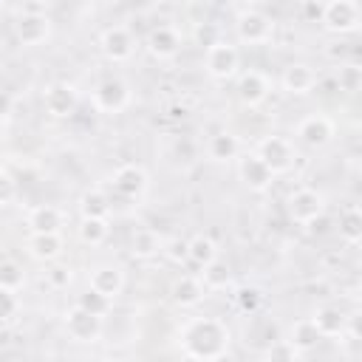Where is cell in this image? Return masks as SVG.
Returning <instances> with one entry per match:
<instances>
[{
	"label": "cell",
	"mask_w": 362,
	"mask_h": 362,
	"mask_svg": "<svg viewBox=\"0 0 362 362\" xmlns=\"http://www.w3.org/2000/svg\"><path fill=\"white\" fill-rule=\"evenodd\" d=\"M178 345L189 359L209 362L229 348V328L218 317H192L181 325Z\"/></svg>",
	"instance_id": "6da1fadb"
},
{
	"label": "cell",
	"mask_w": 362,
	"mask_h": 362,
	"mask_svg": "<svg viewBox=\"0 0 362 362\" xmlns=\"http://www.w3.org/2000/svg\"><path fill=\"white\" fill-rule=\"evenodd\" d=\"M235 34L246 45H266L274 37V20L260 8H243L235 20Z\"/></svg>",
	"instance_id": "7a4b0ae2"
},
{
	"label": "cell",
	"mask_w": 362,
	"mask_h": 362,
	"mask_svg": "<svg viewBox=\"0 0 362 362\" xmlns=\"http://www.w3.org/2000/svg\"><path fill=\"white\" fill-rule=\"evenodd\" d=\"M286 209H288V218L294 223L308 226L325 215V195L317 192L314 187H300L286 198Z\"/></svg>",
	"instance_id": "3957f363"
},
{
	"label": "cell",
	"mask_w": 362,
	"mask_h": 362,
	"mask_svg": "<svg viewBox=\"0 0 362 362\" xmlns=\"http://www.w3.org/2000/svg\"><path fill=\"white\" fill-rule=\"evenodd\" d=\"M331 34H354L362 25V8L354 0H331L322 6V20H320Z\"/></svg>",
	"instance_id": "277c9868"
},
{
	"label": "cell",
	"mask_w": 362,
	"mask_h": 362,
	"mask_svg": "<svg viewBox=\"0 0 362 362\" xmlns=\"http://www.w3.org/2000/svg\"><path fill=\"white\" fill-rule=\"evenodd\" d=\"M93 107L99 110V113H122L127 105H130V99H133V90H130V85L124 82V79H119V76H110V79H102L96 88H93Z\"/></svg>",
	"instance_id": "5b68a950"
},
{
	"label": "cell",
	"mask_w": 362,
	"mask_h": 362,
	"mask_svg": "<svg viewBox=\"0 0 362 362\" xmlns=\"http://www.w3.org/2000/svg\"><path fill=\"white\" fill-rule=\"evenodd\" d=\"M255 156L272 170V175L288 173L291 164H294V147H291V141L286 136H263L257 141Z\"/></svg>",
	"instance_id": "8992f818"
},
{
	"label": "cell",
	"mask_w": 362,
	"mask_h": 362,
	"mask_svg": "<svg viewBox=\"0 0 362 362\" xmlns=\"http://www.w3.org/2000/svg\"><path fill=\"white\" fill-rule=\"evenodd\" d=\"M238 65H240V51H238V45H232L226 40L215 42L204 54V68L212 79H232L238 74Z\"/></svg>",
	"instance_id": "52a82bcc"
},
{
	"label": "cell",
	"mask_w": 362,
	"mask_h": 362,
	"mask_svg": "<svg viewBox=\"0 0 362 362\" xmlns=\"http://www.w3.org/2000/svg\"><path fill=\"white\" fill-rule=\"evenodd\" d=\"M42 105L45 110L54 116V119H68L76 113V105H79V93L71 82H51L45 90H42Z\"/></svg>",
	"instance_id": "ba28073f"
},
{
	"label": "cell",
	"mask_w": 362,
	"mask_h": 362,
	"mask_svg": "<svg viewBox=\"0 0 362 362\" xmlns=\"http://www.w3.org/2000/svg\"><path fill=\"white\" fill-rule=\"evenodd\" d=\"M65 331L74 342H96L102 334V317H93L88 311H82L79 305H71L65 311Z\"/></svg>",
	"instance_id": "9c48e42d"
},
{
	"label": "cell",
	"mask_w": 362,
	"mask_h": 362,
	"mask_svg": "<svg viewBox=\"0 0 362 362\" xmlns=\"http://www.w3.org/2000/svg\"><path fill=\"white\" fill-rule=\"evenodd\" d=\"M99 45H102V54H105L107 59L124 62V59H130L133 51H136V37H133V31H130L127 25H110V28L102 31Z\"/></svg>",
	"instance_id": "30bf717a"
},
{
	"label": "cell",
	"mask_w": 362,
	"mask_h": 362,
	"mask_svg": "<svg viewBox=\"0 0 362 362\" xmlns=\"http://www.w3.org/2000/svg\"><path fill=\"white\" fill-rule=\"evenodd\" d=\"M110 181H113V189L119 195H124V198H141L147 192V187H150L147 170L141 164H122V167H116Z\"/></svg>",
	"instance_id": "8fae6325"
},
{
	"label": "cell",
	"mask_w": 362,
	"mask_h": 362,
	"mask_svg": "<svg viewBox=\"0 0 362 362\" xmlns=\"http://www.w3.org/2000/svg\"><path fill=\"white\" fill-rule=\"evenodd\" d=\"M337 133V124L325 113H311L297 124V139L308 147H325Z\"/></svg>",
	"instance_id": "7c38bea8"
},
{
	"label": "cell",
	"mask_w": 362,
	"mask_h": 362,
	"mask_svg": "<svg viewBox=\"0 0 362 362\" xmlns=\"http://www.w3.org/2000/svg\"><path fill=\"white\" fill-rule=\"evenodd\" d=\"M88 288H93L96 294L113 300L122 294L124 288V272L113 263H102V266H93L90 274H88Z\"/></svg>",
	"instance_id": "4fadbf2b"
},
{
	"label": "cell",
	"mask_w": 362,
	"mask_h": 362,
	"mask_svg": "<svg viewBox=\"0 0 362 362\" xmlns=\"http://www.w3.org/2000/svg\"><path fill=\"white\" fill-rule=\"evenodd\" d=\"M14 34L23 45H42L51 37V17L48 14H20L14 23Z\"/></svg>",
	"instance_id": "5bb4252c"
},
{
	"label": "cell",
	"mask_w": 362,
	"mask_h": 362,
	"mask_svg": "<svg viewBox=\"0 0 362 362\" xmlns=\"http://www.w3.org/2000/svg\"><path fill=\"white\" fill-rule=\"evenodd\" d=\"M147 51L156 59H173L181 51V34L175 25H156L147 34Z\"/></svg>",
	"instance_id": "9a60e30c"
},
{
	"label": "cell",
	"mask_w": 362,
	"mask_h": 362,
	"mask_svg": "<svg viewBox=\"0 0 362 362\" xmlns=\"http://www.w3.org/2000/svg\"><path fill=\"white\" fill-rule=\"evenodd\" d=\"M235 93L243 107H257L269 96V79L260 71H246V74H240Z\"/></svg>",
	"instance_id": "2e32d148"
},
{
	"label": "cell",
	"mask_w": 362,
	"mask_h": 362,
	"mask_svg": "<svg viewBox=\"0 0 362 362\" xmlns=\"http://www.w3.org/2000/svg\"><path fill=\"white\" fill-rule=\"evenodd\" d=\"M238 175H240V181H243L252 192H263V189H269L272 181H274L272 170H269L255 153L246 156V158H240V164H238Z\"/></svg>",
	"instance_id": "e0dca14e"
},
{
	"label": "cell",
	"mask_w": 362,
	"mask_h": 362,
	"mask_svg": "<svg viewBox=\"0 0 362 362\" xmlns=\"http://www.w3.org/2000/svg\"><path fill=\"white\" fill-rule=\"evenodd\" d=\"M280 85H283L286 93L303 96V93H308V90L317 85V74H314V68L305 65V62H291V65H286V71H283V76H280Z\"/></svg>",
	"instance_id": "ac0fdd59"
},
{
	"label": "cell",
	"mask_w": 362,
	"mask_h": 362,
	"mask_svg": "<svg viewBox=\"0 0 362 362\" xmlns=\"http://www.w3.org/2000/svg\"><path fill=\"white\" fill-rule=\"evenodd\" d=\"M25 249H28V255H31L34 260H40V263H54V260L62 255L65 243H62V235H59V232H54V235H37V232H31L28 240H25Z\"/></svg>",
	"instance_id": "d6986e66"
},
{
	"label": "cell",
	"mask_w": 362,
	"mask_h": 362,
	"mask_svg": "<svg viewBox=\"0 0 362 362\" xmlns=\"http://www.w3.org/2000/svg\"><path fill=\"white\" fill-rule=\"evenodd\" d=\"M204 283L198 280V277H192V274H181L173 286H170V297H173V303L175 305H181V308H195V305H201L204 303Z\"/></svg>",
	"instance_id": "ffe728a7"
},
{
	"label": "cell",
	"mask_w": 362,
	"mask_h": 362,
	"mask_svg": "<svg viewBox=\"0 0 362 362\" xmlns=\"http://www.w3.org/2000/svg\"><path fill=\"white\" fill-rule=\"evenodd\" d=\"M25 223H28V229L37 232V235H54V232L62 229V209L54 206V204H40V206H34V209L28 212Z\"/></svg>",
	"instance_id": "44dd1931"
},
{
	"label": "cell",
	"mask_w": 362,
	"mask_h": 362,
	"mask_svg": "<svg viewBox=\"0 0 362 362\" xmlns=\"http://www.w3.org/2000/svg\"><path fill=\"white\" fill-rule=\"evenodd\" d=\"M311 322L317 325L320 337H339L345 334V325H348V317L337 308V305H320L311 317Z\"/></svg>",
	"instance_id": "7402d4cb"
},
{
	"label": "cell",
	"mask_w": 362,
	"mask_h": 362,
	"mask_svg": "<svg viewBox=\"0 0 362 362\" xmlns=\"http://www.w3.org/2000/svg\"><path fill=\"white\" fill-rule=\"evenodd\" d=\"M161 246H164V240H161L158 232L150 229V226L136 229L133 238H130V255L139 257V260H150V257H156V255L161 252Z\"/></svg>",
	"instance_id": "603a6c76"
},
{
	"label": "cell",
	"mask_w": 362,
	"mask_h": 362,
	"mask_svg": "<svg viewBox=\"0 0 362 362\" xmlns=\"http://www.w3.org/2000/svg\"><path fill=\"white\" fill-rule=\"evenodd\" d=\"M206 156L212 158V161H232V158H238L240 156V139L235 136V133H215L209 141H206Z\"/></svg>",
	"instance_id": "cb8c5ba5"
},
{
	"label": "cell",
	"mask_w": 362,
	"mask_h": 362,
	"mask_svg": "<svg viewBox=\"0 0 362 362\" xmlns=\"http://www.w3.org/2000/svg\"><path fill=\"white\" fill-rule=\"evenodd\" d=\"M187 260L204 269L206 263L218 260V243H215L209 235H192V238L187 240Z\"/></svg>",
	"instance_id": "d4e9b609"
},
{
	"label": "cell",
	"mask_w": 362,
	"mask_h": 362,
	"mask_svg": "<svg viewBox=\"0 0 362 362\" xmlns=\"http://www.w3.org/2000/svg\"><path fill=\"white\" fill-rule=\"evenodd\" d=\"M339 238L348 246H356L362 240V209L356 204H351L339 212Z\"/></svg>",
	"instance_id": "484cf974"
},
{
	"label": "cell",
	"mask_w": 362,
	"mask_h": 362,
	"mask_svg": "<svg viewBox=\"0 0 362 362\" xmlns=\"http://www.w3.org/2000/svg\"><path fill=\"white\" fill-rule=\"evenodd\" d=\"M322 337H320V331H317V325L311 322V317H303V320H297L294 325H291V331H288V342L303 354V351H311V348H317V342H320Z\"/></svg>",
	"instance_id": "4316f807"
},
{
	"label": "cell",
	"mask_w": 362,
	"mask_h": 362,
	"mask_svg": "<svg viewBox=\"0 0 362 362\" xmlns=\"http://www.w3.org/2000/svg\"><path fill=\"white\" fill-rule=\"evenodd\" d=\"M76 232H79V240L82 243L102 246L107 240V235H110V223H107V218H82L79 226H76Z\"/></svg>",
	"instance_id": "83f0119b"
},
{
	"label": "cell",
	"mask_w": 362,
	"mask_h": 362,
	"mask_svg": "<svg viewBox=\"0 0 362 362\" xmlns=\"http://www.w3.org/2000/svg\"><path fill=\"white\" fill-rule=\"evenodd\" d=\"M198 280L204 283V288H209V291H221V288H226V286L232 283V269H229L226 260H212V263L204 266V272H201Z\"/></svg>",
	"instance_id": "f1b7e54d"
},
{
	"label": "cell",
	"mask_w": 362,
	"mask_h": 362,
	"mask_svg": "<svg viewBox=\"0 0 362 362\" xmlns=\"http://www.w3.org/2000/svg\"><path fill=\"white\" fill-rule=\"evenodd\" d=\"M79 215L82 218H107L110 215V201L102 189H85L79 198Z\"/></svg>",
	"instance_id": "f546056e"
},
{
	"label": "cell",
	"mask_w": 362,
	"mask_h": 362,
	"mask_svg": "<svg viewBox=\"0 0 362 362\" xmlns=\"http://www.w3.org/2000/svg\"><path fill=\"white\" fill-rule=\"evenodd\" d=\"M235 305H238L240 314L252 317V314H257L263 308V291L257 286H240L235 291Z\"/></svg>",
	"instance_id": "4dcf8cb0"
},
{
	"label": "cell",
	"mask_w": 362,
	"mask_h": 362,
	"mask_svg": "<svg viewBox=\"0 0 362 362\" xmlns=\"http://www.w3.org/2000/svg\"><path fill=\"white\" fill-rule=\"evenodd\" d=\"M74 305H79L82 311H88V314H93V317H105V314L110 311V300L102 297V294H96L93 288H85V291L76 297Z\"/></svg>",
	"instance_id": "1f68e13d"
},
{
	"label": "cell",
	"mask_w": 362,
	"mask_h": 362,
	"mask_svg": "<svg viewBox=\"0 0 362 362\" xmlns=\"http://www.w3.org/2000/svg\"><path fill=\"white\" fill-rule=\"evenodd\" d=\"M25 283V272L17 260H0V288L17 291Z\"/></svg>",
	"instance_id": "d6a6232c"
},
{
	"label": "cell",
	"mask_w": 362,
	"mask_h": 362,
	"mask_svg": "<svg viewBox=\"0 0 362 362\" xmlns=\"http://www.w3.org/2000/svg\"><path fill=\"white\" fill-rule=\"evenodd\" d=\"M337 85H339V90H345V93H356V90L362 88V68H359L356 62L339 65V71H337Z\"/></svg>",
	"instance_id": "836d02e7"
},
{
	"label": "cell",
	"mask_w": 362,
	"mask_h": 362,
	"mask_svg": "<svg viewBox=\"0 0 362 362\" xmlns=\"http://www.w3.org/2000/svg\"><path fill=\"white\" fill-rule=\"evenodd\" d=\"M266 362H300V351L288 339H272L266 348Z\"/></svg>",
	"instance_id": "e575fe53"
},
{
	"label": "cell",
	"mask_w": 362,
	"mask_h": 362,
	"mask_svg": "<svg viewBox=\"0 0 362 362\" xmlns=\"http://www.w3.org/2000/svg\"><path fill=\"white\" fill-rule=\"evenodd\" d=\"M192 37H195V42L206 51V48H212L215 42H221V28H218L215 23H195Z\"/></svg>",
	"instance_id": "d590c367"
},
{
	"label": "cell",
	"mask_w": 362,
	"mask_h": 362,
	"mask_svg": "<svg viewBox=\"0 0 362 362\" xmlns=\"http://www.w3.org/2000/svg\"><path fill=\"white\" fill-rule=\"evenodd\" d=\"M71 280H74V274H71V269L62 266V263H54V266L45 272V283H48L51 288H68Z\"/></svg>",
	"instance_id": "8d00e7d4"
},
{
	"label": "cell",
	"mask_w": 362,
	"mask_h": 362,
	"mask_svg": "<svg viewBox=\"0 0 362 362\" xmlns=\"http://www.w3.org/2000/svg\"><path fill=\"white\" fill-rule=\"evenodd\" d=\"M161 252L167 255L170 263H178V266H181V263L187 260V240H181V238H170V240H164Z\"/></svg>",
	"instance_id": "74e56055"
},
{
	"label": "cell",
	"mask_w": 362,
	"mask_h": 362,
	"mask_svg": "<svg viewBox=\"0 0 362 362\" xmlns=\"http://www.w3.org/2000/svg\"><path fill=\"white\" fill-rule=\"evenodd\" d=\"M14 198H17V181H14V175L6 173V170H0V206L14 204Z\"/></svg>",
	"instance_id": "f35d334b"
},
{
	"label": "cell",
	"mask_w": 362,
	"mask_h": 362,
	"mask_svg": "<svg viewBox=\"0 0 362 362\" xmlns=\"http://www.w3.org/2000/svg\"><path fill=\"white\" fill-rule=\"evenodd\" d=\"M14 311H17V297H14V291L0 288V322L11 320V317H14Z\"/></svg>",
	"instance_id": "ab89813d"
},
{
	"label": "cell",
	"mask_w": 362,
	"mask_h": 362,
	"mask_svg": "<svg viewBox=\"0 0 362 362\" xmlns=\"http://www.w3.org/2000/svg\"><path fill=\"white\" fill-rule=\"evenodd\" d=\"M322 6H325V3L305 0V3H300V14H303L308 23H320V20H322Z\"/></svg>",
	"instance_id": "60d3db41"
},
{
	"label": "cell",
	"mask_w": 362,
	"mask_h": 362,
	"mask_svg": "<svg viewBox=\"0 0 362 362\" xmlns=\"http://www.w3.org/2000/svg\"><path fill=\"white\" fill-rule=\"evenodd\" d=\"M20 14H48V3H45V0H40V3H25V6L20 8Z\"/></svg>",
	"instance_id": "b9f144b4"
},
{
	"label": "cell",
	"mask_w": 362,
	"mask_h": 362,
	"mask_svg": "<svg viewBox=\"0 0 362 362\" xmlns=\"http://www.w3.org/2000/svg\"><path fill=\"white\" fill-rule=\"evenodd\" d=\"M11 105H14V99H11V93H6V90H0V119H6V116L11 113Z\"/></svg>",
	"instance_id": "7bdbcfd3"
},
{
	"label": "cell",
	"mask_w": 362,
	"mask_h": 362,
	"mask_svg": "<svg viewBox=\"0 0 362 362\" xmlns=\"http://www.w3.org/2000/svg\"><path fill=\"white\" fill-rule=\"evenodd\" d=\"M209 362H238V359H235V356H232L229 351H223V354H218V356H212Z\"/></svg>",
	"instance_id": "ee69618b"
},
{
	"label": "cell",
	"mask_w": 362,
	"mask_h": 362,
	"mask_svg": "<svg viewBox=\"0 0 362 362\" xmlns=\"http://www.w3.org/2000/svg\"><path fill=\"white\" fill-rule=\"evenodd\" d=\"M3 8H6V6H3V3H0V14H3Z\"/></svg>",
	"instance_id": "f6af8a7d"
}]
</instances>
